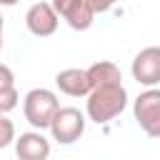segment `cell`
Returning a JSON list of instances; mask_svg holds the SVG:
<instances>
[{
  "label": "cell",
  "mask_w": 160,
  "mask_h": 160,
  "mask_svg": "<svg viewBox=\"0 0 160 160\" xmlns=\"http://www.w3.org/2000/svg\"><path fill=\"white\" fill-rule=\"evenodd\" d=\"M18 102H20V92H18L15 85L12 88H0V115L12 112L18 108Z\"/></svg>",
  "instance_id": "11"
},
{
  "label": "cell",
  "mask_w": 160,
  "mask_h": 160,
  "mask_svg": "<svg viewBox=\"0 0 160 160\" xmlns=\"http://www.w3.org/2000/svg\"><path fill=\"white\" fill-rule=\"evenodd\" d=\"M2 28H5V22H2V15H0V50H2Z\"/></svg>",
  "instance_id": "16"
},
{
  "label": "cell",
  "mask_w": 160,
  "mask_h": 160,
  "mask_svg": "<svg viewBox=\"0 0 160 160\" xmlns=\"http://www.w3.org/2000/svg\"><path fill=\"white\" fill-rule=\"evenodd\" d=\"M88 75H90V82L92 88H100V85H112V82H122V72L115 62L110 60H98L88 68Z\"/></svg>",
  "instance_id": "10"
},
{
  "label": "cell",
  "mask_w": 160,
  "mask_h": 160,
  "mask_svg": "<svg viewBox=\"0 0 160 160\" xmlns=\"http://www.w3.org/2000/svg\"><path fill=\"white\" fill-rule=\"evenodd\" d=\"M15 138H18L15 135V122L8 115H0V150L8 148V145H12Z\"/></svg>",
  "instance_id": "12"
},
{
  "label": "cell",
  "mask_w": 160,
  "mask_h": 160,
  "mask_svg": "<svg viewBox=\"0 0 160 160\" xmlns=\"http://www.w3.org/2000/svg\"><path fill=\"white\" fill-rule=\"evenodd\" d=\"M55 12L72 28V30H88L95 20V10L90 8L88 0H52Z\"/></svg>",
  "instance_id": "7"
},
{
  "label": "cell",
  "mask_w": 160,
  "mask_h": 160,
  "mask_svg": "<svg viewBox=\"0 0 160 160\" xmlns=\"http://www.w3.org/2000/svg\"><path fill=\"white\" fill-rule=\"evenodd\" d=\"M15 85V75H12V70L5 65V62H0V88H12Z\"/></svg>",
  "instance_id": "13"
},
{
  "label": "cell",
  "mask_w": 160,
  "mask_h": 160,
  "mask_svg": "<svg viewBox=\"0 0 160 160\" xmlns=\"http://www.w3.org/2000/svg\"><path fill=\"white\" fill-rule=\"evenodd\" d=\"M125 108H128V90L122 82L92 88L85 100V115H88V120H92L98 125L115 120Z\"/></svg>",
  "instance_id": "1"
},
{
  "label": "cell",
  "mask_w": 160,
  "mask_h": 160,
  "mask_svg": "<svg viewBox=\"0 0 160 160\" xmlns=\"http://www.w3.org/2000/svg\"><path fill=\"white\" fill-rule=\"evenodd\" d=\"M85 115L78 110V108H60L58 112H55V118H52V122H50V135H52V140L55 142H60V145H72V142H78L80 138H82V132H85Z\"/></svg>",
  "instance_id": "4"
},
{
  "label": "cell",
  "mask_w": 160,
  "mask_h": 160,
  "mask_svg": "<svg viewBox=\"0 0 160 160\" xmlns=\"http://www.w3.org/2000/svg\"><path fill=\"white\" fill-rule=\"evenodd\" d=\"M20 0H0V5H5V8H10V5H18Z\"/></svg>",
  "instance_id": "15"
},
{
  "label": "cell",
  "mask_w": 160,
  "mask_h": 160,
  "mask_svg": "<svg viewBox=\"0 0 160 160\" xmlns=\"http://www.w3.org/2000/svg\"><path fill=\"white\" fill-rule=\"evenodd\" d=\"M130 72H132V80H138V85L158 88V82H160V45L142 48L132 58Z\"/></svg>",
  "instance_id": "5"
},
{
  "label": "cell",
  "mask_w": 160,
  "mask_h": 160,
  "mask_svg": "<svg viewBox=\"0 0 160 160\" xmlns=\"http://www.w3.org/2000/svg\"><path fill=\"white\" fill-rule=\"evenodd\" d=\"M132 115L145 135L160 138V88H145L132 100Z\"/></svg>",
  "instance_id": "3"
},
{
  "label": "cell",
  "mask_w": 160,
  "mask_h": 160,
  "mask_svg": "<svg viewBox=\"0 0 160 160\" xmlns=\"http://www.w3.org/2000/svg\"><path fill=\"white\" fill-rule=\"evenodd\" d=\"M55 85L62 95H70V98H88L90 90H92V82H90V75H88V68H65L55 75Z\"/></svg>",
  "instance_id": "9"
},
{
  "label": "cell",
  "mask_w": 160,
  "mask_h": 160,
  "mask_svg": "<svg viewBox=\"0 0 160 160\" xmlns=\"http://www.w3.org/2000/svg\"><path fill=\"white\" fill-rule=\"evenodd\" d=\"M58 110H60V100H58L55 90L32 88L22 98V115L35 130H48Z\"/></svg>",
  "instance_id": "2"
},
{
  "label": "cell",
  "mask_w": 160,
  "mask_h": 160,
  "mask_svg": "<svg viewBox=\"0 0 160 160\" xmlns=\"http://www.w3.org/2000/svg\"><path fill=\"white\" fill-rule=\"evenodd\" d=\"M88 2H90V8L95 10V15H100V12L112 10V5H118L120 0H88Z\"/></svg>",
  "instance_id": "14"
},
{
  "label": "cell",
  "mask_w": 160,
  "mask_h": 160,
  "mask_svg": "<svg viewBox=\"0 0 160 160\" xmlns=\"http://www.w3.org/2000/svg\"><path fill=\"white\" fill-rule=\"evenodd\" d=\"M15 155L18 160H48L50 158V140L42 130H28L15 138Z\"/></svg>",
  "instance_id": "8"
},
{
  "label": "cell",
  "mask_w": 160,
  "mask_h": 160,
  "mask_svg": "<svg viewBox=\"0 0 160 160\" xmlns=\"http://www.w3.org/2000/svg\"><path fill=\"white\" fill-rule=\"evenodd\" d=\"M25 25L35 38H50L60 25V15L55 12L52 2H35L25 12Z\"/></svg>",
  "instance_id": "6"
}]
</instances>
